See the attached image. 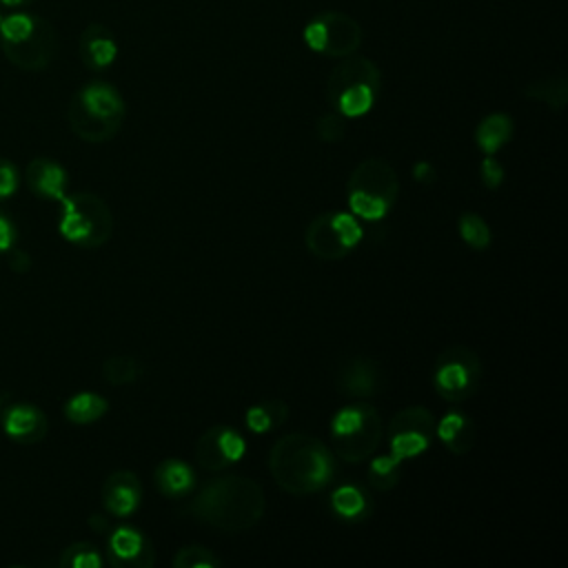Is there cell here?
Masks as SVG:
<instances>
[{
	"label": "cell",
	"mask_w": 568,
	"mask_h": 568,
	"mask_svg": "<svg viewBox=\"0 0 568 568\" xmlns=\"http://www.w3.org/2000/svg\"><path fill=\"white\" fill-rule=\"evenodd\" d=\"M11 253V266H13V271H18V273H24V271H29V264H31V260H29V255L24 253V251H9Z\"/></svg>",
	"instance_id": "38"
},
{
	"label": "cell",
	"mask_w": 568,
	"mask_h": 568,
	"mask_svg": "<svg viewBox=\"0 0 568 568\" xmlns=\"http://www.w3.org/2000/svg\"><path fill=\"white\" fill-rule=\"evenodd\" d=\"M457 233L473 251H486L493 242L490 226L486 220L473 211H466L457 217Z\"/></svg>",
	"instance_id": "27"
},
{
	"label": "cell",
	"mask_w": 568,
	"mask_h": 568,
	"mask_svg": "<svg viewBox=\"0 0 568 568\" xmlns=\"http://www.w3.org/2000/svg\"><path fill=\"white\" fill-rule=\"evenodd\" d=\"M384 435V424L379 413L366 404L355 402L339 408L331 419L333 450L342 462L359 464L368 459Z\"/></svg>",
	"instance_id": "7"
},
{
	"label": "cell",
	"mask_w": 568,
	"mask_h": 568,
	"mask_svg": "<svg viewBox=\"0 0 568 568\" xmlns=\"http://www.w3.org/2000/svg\"><path fill=\"white\" fill-rule=\"evenodd\" d=\"M109 410V402L98 393H75L64 402V417L73 424H93L104 417Z\"/></svg>",
	"instance_id": "24"
},
{
	"label": "cell",
	"mask_w": 568,
	"mask_h": 568,
	"mask_svg": "<svg viewBox=\"0 0 568 568\" xmlns=\"http://www.w3.org/2000/svg\"><path fill=\"white\" fill-rule=\"evenodd\" d=\"M142 375V364L131 355H111L102 364V377L113 386H124Z\"/></svg>",
	"instance_id": "28"
},
{
	"label": "cell",
	"mask_w": 568,
	"mask_h": 568,
	"mask_svg": "<svg viewBox=\"0 0 568 568\" xmlns=\"http://www.w3.org/2000/svg\"><path fill=\"white\" fill-rule=\"evenodd\" d=\"M0 49L4 58L22 71H44L58 51L55 27L24 9L4 13L0 22Z\"/></svg>",
	"instance_id": "3"
},
{
	"label": "cell",
	"mask_w": 568,
	"mask_h": 568,
	"mask_svg": "<svg viewBox=\"0 0 568 568\" xmlns=\"http://www.w3.org/2000/svg\"><path fill=\"white\" fill-rule=\"evenodd\" d=\"M264 406H266V410H268V415H271L275 428L282 426V424L288 419V406H286V402H282V399H268V402H264Z\"/></svg>",
	"instance_id": "36"
},
{
	"label": "cell",
	"mask_w": 568,
	"mask_h": 568,
	"mask_svg": "<svg viewBox=\"0 0 568 568\" xmlns=\"http://www.w3.org/2000/svg\"><path fill=\"white\" fill-rule=\"evenodd\" d=\"M4 9H11V11H18V9H27L31 7L36 0H0Z\"/></svg>",
	"instance_id": "39"
},
{
	"label": "cell",
	"mask_w": 568,
	"mask_h": 568,
	"mask_svg": "<svg viewBox=\"0 0 568 568\" xmlns=\"http://www.w3.org/2000/svg\"><path fill=\"white\" fill-rule=\"evenodd\" d=\"M244 422H246V428L253 430V433H257V435L268 433V430L275 428V426H273V419H271V415H268V410H266L264 404H255V406L246 408Z\"/></svg>",
	"instance_id": "34"
},
{
	"label": "cell",
	"mask_w": 568,
	"mask_h": 568,
	"mask_svg": "<svg viewBox=\"0 0 568 568\" xmlns=\"http://www.w3.org/2000/svg\"><path fill=\"white\" fill-rule=\"evenodd\" d=\"M78 53L87 69L102 71L118 58V40L106 24L91 22L84 27L78 40Z\"/></svg>",
	"instance_id": "18"
},
{
	"label": "cell",
	"mask_w": 568,
	"mask_h": 568,
	"mask_svg": "<svg viewBox=\"0 0 568 568\" xmlns=\"http://www.w3.org/2000/svg\"><path fill=\"white\" fill-rule=\"evenodd\" d=\"M302 38L315 53L328 58H346L357 53L364 33L353 16L344 11H324L304 27Z\"/></svg>",
	"instance_id": "11"
},
{
	"label": "cell",
	"mask_w": 568,
	"mask_h": 568,
	"mask_svg": "<svg viewBox=\"0 0 568 568\" xmlns=\"http://www.w3.org/2000/svg\"><path fill=\"white\" fill-rule=\"evenodd\" d=\"M0 410H2V395H0Z\"/></svg>",
	"instance_id": "42"
},
{
	"label": "cell",
	"mask_w": 568,
	"mask_h": 568,
	"mask_svg": "<svg viewBox=\"0 0 568 568\" xmlns=\"http://www.w3.org/2000/svg\"><path fill=\"white\" fill-rule=\"evenodd\" d=\"M364 237L359 220L351 211H328L311 220L304 233L306 248L326 262L346 257Z\"/></svg>",
	"instance_id": "9"
},
{
	"label": "cell",
	"mask_w": 568,
	"mask_h": 568,
	"mask_svg": "<svg viewBox=\"0 0 568 568\" xmlns=\"http://www.w3.org/2000/svg\"><path fill=\"white\" fill-rule=\"evenodd\" d=\"M348 211L357 220H384L399 195V178L395 169L382 158L362 160L346 184Z\"/></svg>",
	"instance_id": "6"
},
{
	"label": "cell",
	"mask_w": 568,
	"mask_h": 568,
	"mask_svg": "<svg viewBox=\"0 0 568 568\" xmlns=\"http://www.w3.org/2000/svg\"><path fill=\"white\" fill-rule=\"evenodd\" d=\"M246 453V442L244 437L224 424H215L209 426L195 442L193 455H195V464L202 466L204 470H224L229 466H233L235 462H240Z\"/></svg>",
	"instance_id": "13"
},
{
	"label": "cell",
	"mask_w": 568,
	"mask_h": 568,
	"mask_svg": "<svg viewBox=\"0 0 568 568\" xmlns=\"http://www.w3.org/2000/svg\"><path fill=\"white\" fill-rule=\"evenodd\" d=\"M20 186V173L16 164L7 158H0V202L11 197Z\"/></svg>",
	"instance_id": "33"
},
{
	"label": "cell",
	"mask_w": 568,
	"mask_h": 568,
	"mask_svg": "<svg viewBox=\"0 0 568 568\" xmlns=\"http://www.w3.org/2000/svg\"><path fill=\"white\" fill-rule=\"evenodd\" d=\"M481 382V359L468 346H450L439 353L433 371L437 395L450 404L473 397Z\"/></svg>",
	"instance_id": "10"
},
{
	"label": "cell",
	"mask_w": 568,
	"mask_h": 568,
	"mask_svg": "<svg viewBox=\"0 0 568 568\" xmlns=\"http://www.w3.org/2000/svg\"><path fill=\"white\" fill-rule=\"evenodd\" d=\"M331 508L344 521H362L371 515L373 501L357 484H342L331 493Z\"/></svg>",
	"instance_id": "23"
},
{
	"label": "cell",
	"mask_w": 568,
	"mask_h": 568,
	"mask_svg": "<svg viewBox=\"0 0 568 568\" xmlns=\"http://www.w3.org/2000/svg\"><path fill=\"white\" fill-rule=\"evenodd\" d=\"M266 510L262 486L251 477L224 475L211 479L189 504V513L217 530L242 532L253 528Z\"/></svg>",
	"instance_id": "1"
},
{
	"label": "cell",
	"mask_w": 568,
	"mask_h": 568,
	"mask_svg": "<svg viewBox=\"0 0 568 568\" xmlns=\"http://www.w3.org/2000/svg\"><path fill=\"white\" fill-rule=\"evenodd\" d=\"M515 133V122L508 113H488L475 129V144L484 155H495L504 149Z\"/></svg>",
	"instance_id": "22"
},
{
	"label": "cell",
	"mask_w": 568,
	"mask_h": 568,
	"mask_svg": "<svg viewBox=\"0 0 568 568\" xmlns=\"http://www.w3.org/2000/svg\"><path fill=\"white\" fill-rule=\"evenodd\" d=\"M124 115L126 104L122 93L104 80H93L80 87L67 109L71 131L91 144L111 140L120 131Z\"/></svg>",
	"instance_id": "4"
},
{
	"label": "cell",
	"mask_w": 568,
	"mask_h": 568,
	"mask_svg": "<svg viewBox=\"0 0 568 568\" xmlns=\"http://www.w3.org/2000/svg\"><path fill=\"white\" fill-rule=\"evenodd\" d=\"M2 18H4V7H2V2H0V22H2Z\"/></svg>",
	"instance_id": "41"
},
{
	"label": "cell",
	"mask_w": 568,
	"mask_h": 568,
	"mask_svg": "<svg viewBox=\"0 0 568 568\" xmlns=\"http://www.w3.org/2000/svg\"><path fill=\"white\" fill-rule=\"evenodd\" d=\"M89 524H91L93 528H98V530H106V528H109V524H106L100 515H91V517H89Z\"/></svg>",
	"instance_id": "40"
},
{
	"label": "cell",
	"mask_w": 568,
	"mask_h": 568,
	"mask_svg": "<svg viewBox=\"0 0 568 568\" xmlns=\"http://www.w3.org/2000/svg\"><path fill=\"white\" fill-rule=\"evenodd\" d=\"M382 91L379 67L359 53L339 58L326 78V100L344 118L366 115Z\"/></svg>",
	"instance_id": "5"
},
{
	"label": "cell",
	"mask_w": 568,
	"mask_h": 568,
	"mask_svg": "<svg viewBox=\"0 0 568 568\" xmlns=\"http://www.w3.org/2000/svg\"><path fill=\"white\" fill-rule=\"evenodd\" d=\"M16 244V226L13 222L0 213V253H9Z\"/></svg>",
	"instance_id": "35"
},
{
	"label": "cell",
	"mask_w": 568,
	"mask_h": 568,
	"mask_svg": "<svg viewBox=\"0 0 568 568\" xmlns=\"http://www.w3.org/2000/svg\"><path fill=\"white\" fill-rule=\"evenodd\" d=\"M153 479L164 497H184L195 488V470L182 459H164L155 466Z\"/></svg>",
	"instance_id": "21"
},
{
	"label": "cell",
	"mask_w": 568,
	"mask_h": 568,
	"mask_svg": "<svg viewBox=\"0 0 568 568\" xmlns=\"http://www.w3.org/2000/svg\"><path fill=\"white\" fill-rule=\"evenodd\" d=\"M479 175L486 189H499L504 184L506 171L495 155H484V160L479 162Z\"/></svg>",
	"instance_id": "32"
},
{
	"label": "cell",
	"mask_w": 568,
	"mask_h": 568,
	"mask_svg": "<svg viewBox=\"0 0 568 568\" xmlns=\"http://www.w3.org/2000/svg\"><path fill=\"white\" fill-rule=\"evenodd\" d=\"M524 95L528 100L541 102L555 111H561L568 102V82L564 75H548V78L530 82L524 89Z\"/></svg>",
	"instance_id": "25"
},
{
	"label": "cell",
	"mask_w": 568,
	"mask_h": 568,
	"mask_svg": "<svg viewBox=\"0 0 568 568\" xmlns=\"http://www.w3.org/2000/svg\"><path fill=\"white\" fill-rule=\"evenodd\" d=\"M337 388L353 399L375 397L382 388V371L377 362L364 355L351 357L337 373Z\"/></svg>",
	"instance_id": "15"
},
{
	"label": "cell",
	"mask_w": 568,
	"mask_h": 568,
	"mask_svg": "<svg viewBox=\"0 0 568 568\" xmlns=\"http://www.w3.org/2000/svg\"><path fill=\"white\" fill-rule=\"evenodd\" d=\"M335 453L313 435L288 433L268 450V470L280 490L311 495L335 477Z\"/></svg>",
	"instance_id": "2"
},
{
	"label": "cell",
	"mask_w": 568,
	"mask_h": 568,
	"mask_svg": "<svg viewBox=\"0 0 568 568\" xmlns=\"http://www.w3.org/2000/svg\"><path fill=\"white\" fill-rule=\"evenodd\" d=\"M317 135L320 140L328 142V144H335L344 138L346 133V118L339 115L337 111H331V113H324L320 120H317Z\"/></svg>",
	"instance_id": "31"
},
{
	"label": "cell",
	"mask_w": 568,
	"mask_h": 568,
	"mask_svg": "<svg viewBox=\"0 0 568 568\" xmlns=\"http://www.w3.org/2000/svg\"><path fill=\"white\" fill-rule=\"evenodd\" d=\"M67 171L51 158H36L27 166V186L42 200L60 202L67 195Z\"/></svg>",
	"instance_id": "19"
},
{
	"label": "cell",
	"mask_w": 568,
	"mask_h": 568,
	"mask_svg": "<svg viewBox=\"0 0 568 568\" xmlns=\"http://www.w3.org/2000/svg\"><path fill=\"white\" fill-rule=\"evenodd\" d=\"M402 464L404 462H399L390 453L373 457L371 464H368V473H366L371 488H375L379 493L395 488L399 484V477H402Z\"/></svg>",
	"instance_id": "26"
},
{
	"label": "cell",
	"mask_w": 568,
	"mask_h": 568,
	"mask_svg": "<svg viewBox=\"0 0 568 568\" xmlns=\"http://www.w3.org/2000/svg\"><path fill=\"white\" fill-rule=\"evenodd\" d=\"M2 430L16 444H38L49 430L47 415L36 404H11L2 413Z\"/></svg>",
	"instance_id": "17"
},
{
	"label": "cell",
	"mask_w": 568,
	"mask_h": 568,
	"mask_svg": "<svg viewBox=\"0 0 568 568\" xmlns=\"http://www.w3.org/2000/svg\"><path fill=\"white\" fill-rule=\"evenodd\" d=\"M433 435H435V419L430 410H426L424 406L399 408L390 417V426H388L390 455L397 457L399 462L413 459L430 446Z\"/></svg>",
	"instance_id": "12"
},
{
	"label": "cell",
	"mask_w": 568,
	"mask_h": 568,
	"mask_svg": "<svg viewBox=\"0 0 568 568\" xmlns=\"http://www.w3.org/2000/svg\"><path fill=\"white\" fill-rule=\"evenodd\" d=\"M102 504L113 517H129L142 504V481L131 470H115L102 484Z\"/></svg>",
	"instance_id": "16"
},
{
	"label": "cell",
	"mask_w": 568,
	"mask_h": 568,
	"mask_svg": "<svg viewBox=\"0 0 568 568\" xmlns=\"http://www.w3.org/2000/svg\"><path fill=\"white\" fill-rule=\"evenodd\" d=\"M106 559L115 568H151L155 552L144 532L120 526L106 539Z\"/></svg>",
	"instance_id": "14"
},
{
	"label": "cell",
	"mask_w": 568,
	"mask_h": 568,
	"mask_svg": "<svg viewBox=\"0 0 568 568\" xmlns=\"http://www.w3.org/2000/svg\"><path fill=\"white\" fill-rule=\"evenodd\" d=\"M171 564L175 568H217V566H222L220 557L200 544H189V546H182L180 550H175Z\"/></svg>",
	"instance_id": "30"
},
{
	"label": "cell",
	"mask_w": 568,
	"mask_h": 568,
	"mask_svg": "<svg viewBox=\"0 0 568 568\" xmlns=\"http://www.w3.org/2000/svg\"><path fill=\"white\" fill-rule=\"evenodd\" d=\"M62 213L58 220L60 235L80 246L98 248L113 233V215L106 202L95 193H73L60 200Z\"/></svg>",
	"instance_id": "8"
},
{
	"label": "cell",
	"mask_w": 568,
	"mask_h": 568,
	"mask_svg": "<svg viewBox=\"0 0 568 568\" xmlns=\"http://www.w3.org/2000/svg\"><path fill=\"white\" fill-rule=\"evenodd\" d=\"M435 435L453 455H466L475 446L477 428L468 415L448 410L439 422H435Z\"/></svg>",
	"instance_id": "20"
},
{
	"label": "cell",
	"mask_w": 568,
	"mask_h": 568,
	"mask_svg": "<svg viewBox=\"0 0 568 568\" xmlns=\"http://www.w3.org/2000/svg\"><path fill=\"white\" fill-rule=\"evenodd\" d=\"M60 568H100L102 555L100 550L89 541H75L67 546L58 557Z\"/></svg>",
	"instance_id": "29"
},
{
	"label": "cell",
	"mask_w": 568,
	"mask_h": 568,
	"mask_svg": "<svg viewBox=\"0 0 568 568\" xmlns=\"http://www.w3.org/2000/svg\"><path fill=\"white\" fill-rule=\"evenodd\" d=\"M413 178H415V182H419V184H433L435 178H437V171H435V166H433L428 160H419V162L413 166Z\"/></svg>",
	"instance_id": "37"
}]
</instances>
